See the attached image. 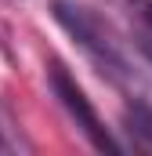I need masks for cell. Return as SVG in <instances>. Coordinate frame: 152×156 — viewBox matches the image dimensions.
<instances>
[{"label": "cell", "instance_id": "3", "mask_svg": "<svg viewBox=\"0 0 152 156\" xmlns=\"http://www.w3.org/2000/svg\"><path fill=\"white\" fill-rule=\"evenodd\" d=\"M127 22L130 44L145 55V62L152 66V0H109Z\"/></svg>", "mask_w": 152, "mask_h": 156}, {"label": "cell", "instance_id": "2", "mask_svg": "<svg viewBox=\"0 0 152 156\" xmlns=\"http://www.w3.org/2000/svg\"><path fill=\"white\" fill-rule=\"evenodd\" d=\"M47 80H51V91H54V98L65 105V113L76 120V127L87 134V142H91L98 153H123V145L112 138V131L102 123L98 109L91 105V98L83 94V87L73 80V73H69L62 62H51V69H47Z\"/></svg>", "mask_w": 152, "mask_h": 156}, {"label": "cell", "instance_id": "4", "mask_svg": "<svg viewBox=\"0 0 152 156\" xmlns=\"http://www.w3.org/2000/svg\"><path fill=\"white\" fill-rule=\"evenodd\" d=\"M123 127L134 142V149H145L152 153V102L145 94L138 98H127V109H123Z\"/></svg>", "mask_w": 152, "mask_h": 156}, {"label": "cell", "instance_id": "5", "mask_svg": "<svg viewBox=\"0 0 152 156\" xmlns=\"http://www.w3.org/2000/svg\"><path fill=\"white\" fill-rule=\"evenodd\" d=\"M15 149H29V145L18 138V127H11V120L0 109V153H15Z\"/></svg>", "mask_w": 152, "mask_h": 156}, {"label": "cell", "instance_id": "1", "mask_svg": "<svg viewBox=\"0 0 152 156\" xmlns=\"http://www.w3.org/2000/svg\"><path fill=\"white\" fill-rule=\"evenodd\" d=\"M51 15L83 47V55L98 66V73L109 83H116L119 91H127V98L141 94L138 91V73H134V66H130V58L123 51V40L112 33V26L98 11H91V7H83L76 0H51Z\"/></svg>", "mask_w": 152, "mask_h": 156}]
</instances>
